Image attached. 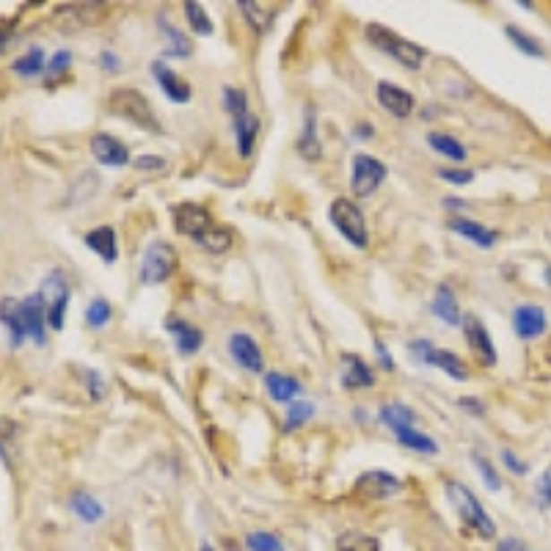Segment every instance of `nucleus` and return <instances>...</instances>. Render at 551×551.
Listing matches in <instances>:
<instances>
[{"label":"nucleus","instance_id":"nucleus-2","mask_svg":"<svg viewBox=\"0 0 551 551\" xmlns=\"http://www.w3.org/2000/svg\"><path fill=\"white\" fill-rule=\"evenodd\" d=\"M447 499H450V504L455 507L458 519H461L469 529H474L477 535L486 538V540L496 538V524L491 521V516L486 512V507L480 504V499H477L463 483H455V480L447 483Z\"/></svg>","mask_w":551,"mask_h":551},{"label":"nucleus","instance_id":"nucleus-9","mask_svg":"<svg viewBox=\"0 0 551 551\" xmlns=\"http://www.w3.org/2000/svg\"><path fill=\"white\" fill-rule=\"evenodd\" d=\"M411 353H414L422 364L438 366L441 373H447V375L455 378V381H466V378H469L466 364H463L452 350L435 348V345H430L427 340H417V342H411Z\"/></svg>","mask_w":551,"mask_h":551},{"label":"nucleus","instance_id":"nucleus-15","mask_svg":"<svg viewBox=\"0 0 551 551\" xmlns=\"http://www.w3.org/2000/svg\"><path fill=\"white\" fill-rule=\"evenodd\" d=\"M163 325H166L168 334L174 337L176 350H179L182 356H194V353L202 350V345H204V334H202V331H199L196 325H191L188 320H182V317H174V314H171Z\"/></svg>","mask_w":551,"mask_h":551},{"label":"nucleus","instance_id":"nucleus-35","mask_svg":"<svg viewBox=\"0 0 551 551\" xmlns=\"http://www.w3.org/2000/svg\"><path fill=\"white\" fill-rule=\"evenodd\" d=\"M237 6L243 9V14H245V17H248V22L254 25V30L265 33V30L271 28V22H273V12L263 9L260 4H251V0H240Z\"/></svg>","mask_w":551,"mask_h":551},{"label":"nucleus","instance_id":"nucleus-26","mask_svg":"<svg viewBox=\"0 0 551 551\" xmlns=\"http://www.w3.org/2000/svg\"><path fill=\"white\" fill-rule=\"evenodd\" d=\"M394 435H397V441H400L402 447H409V450H414V452H422V455H435V452H438V444H435V441H433L430 435L414 430V427L394 430Z\"/></svg>","mask_w":551,"mask_h":551},{"label":"nucleus","instance_id":"nucleus-11","mask_svg":"<svg viewBox=\"0 0 551 551\" xmlns=\"http://www.w3.org/2000/svg\"><path fill=\"white\" fill-rule=\"evenodd\" d=\"M171 218H174V229H176L179 235L194 237V240H199L207 229H212L210 212H207L202 204H194V202L176 204V207L171 210Z\"/></svg>","mask_w":551,"mask_h":551},{"label":"nucleus","instance_id":"nucleus-45","mask_svg":"<svg viewBox=\"0 0 551 551\" xmlns=\"http://www.w3.org/2000/svg\"><path fill=\"white\" fill-rule=\"evenodd\" d=\"M502 458H504V463H507V469H510V471H516V474H529V466H527L524 461H519V458L512 455L510 450H504V452H502Z\"/></svg>","mask_w":551,"mask_h":551},{"label":"nucleus","instance_id":"nucleus-12","mask_svg":"<svg viewBox=\"0 0 551 551\" xmlns=\"http://www.w3.org/2000/svg\"><path fill=\"white\" fill-rule=\"evenodd\" d=\"M402 491V483L392 471H366L356 480V494L366 499H389Z\"/></svg>","mask_w":551,"mask_h":551},{"label":"nucleus","instance_id":"nucleus-40","mask_svg":"<svg viewBox=\"0 0 551 551\" xmlns=\"http://www.w3.org/2000/svg\"><path fill=\"white\" fill-rule=\"evenodd\" d=\"M185 14H188L191 28H194L199 36H210V33H212V22H210V17L204 14L202 4H196V0H191V4H185Z\"/></svg>","mask_w":551,"mask_h":551},{"label":"nucleus","instance_id":"nucleus-37","mask_svg":"<svg viewBox=\"0 0 551 551\" xmlns=\"http://www.w3.org/2000/svg\"><path fill=\"white\" fill-rule=\"evenodd\" d=\"M245 546H248V551H284L281 538L273 532H251L245 538Z\"/></svg>","mask_w":551,"mask_h":551},{"label":"nucleus","instance_id":"nucleus-4","mask_svg":"<svg viewBox=\"0 0 551 551\" xmlns=\"http://www.w3.org/2000/svg\"><path fill=\"white\" fill-rule=\"evenodd\" d=\"M366 39H370L381 53L392 56L394 61H400L402 66H409V69H419L427 58V50L409 42V39H402V36H397L394 30L378 25V22H370L366 25Z\"/></svg>","mask_w":551,"mask_h":551},{"label":"nucleus","instance_id":"nucleus-29","mask_svg":"<svg viewBox=\"0 0 551 551\" xmlns=\"http://www.w3.org/2000/svg\"><path fill=\"white\" fill-rule=\"evenodd\" d=\"M381 422H386L392 430H402V427H414L417 414L409 406H402V402H389V406L381 409Z\"/></svg>","mask_w":551,"mask_h":551},{"label":"nucleus","instance_id":"nucleus-54","mask_svg":"<svg viewBox=\"0 0 551 551\" xmlns=\"http://www.w3.org/2000/svg\"><path fill=\"white\" fill-rule=\"evenodd\" d=\"M543 279H546V281L551 284V268H546V276H543Z\"/></svg>","mask_w":551,"mask_h":551},{"label":"nucleus","instance_id":"nucleus-50","mask_svg":"<svg viewBox=\"0 0 551 551\" xmlns=\"http://www.w3.org/2000/svg\"><path fill=\"white\" fill-rule=\"evenodd\" d=\"M12 39V25L9 22H0V53H4L6 42Z\"/></svg>","mask_w":551,"mask_h":551},{"label":"nucleus","instance_id":"nucleus-39","mask_svg":"<svg viewBox=\"0 0 551 551\" xmlns=\"http://www.w3.org/2000/svg\"><path fill=\"white\" fill-rule=\"evenodd\" d=\"M110 317H114V309H110V304H108L105 298H94V301L89 304V309H86V323H89L91 328L108 325Z\"/></svg>","mask_w":551,"mask_h":551},{"label":"nucleus","instance_id":"nucleus-10","mask_svg":"<svg viewBox=\"0 0 551 551\" xmlns=\"http://www.w3.org/2000/svg\"><path fill=\"white\" fill-rule=\"evenodd\" d=\"M386 179V166L373 158V155H356L353 158V176H350V185L356 196H373L381 182Z\"/></svg>","mask_w":551,"mask_h":551},{"label":"nucleus","instance_id":"nucleus-51","mask_svg":"<svg viewBox=\"0 0 551 551\" xmlns=\"http://www.w3.org/2000/svg\"><path fill=\"white\" fill-rule=\"evenodd\" d=\"M99 61H102V66H105V69H116V66H119V61H116V56H114V53H102V56H99Z\"/></svg>","mask_w":551,"mask_h":551},{"label":"nucleus","instance_id":"nucleus-27","mask_svg":"<svg viewBox=\"0 0 551 551\" xmlns=\"http://www.w3.org/2000/svg\"><path fill=\"white\" fill-rule=\"evenodd\" d=\"M265 386H268V394H271L276 402H287V400H292V397L301 392V383H298L296 378L281 375V373H268Z\"/></svg>","mask_w":551,"mask_h":551},{"label":"nucleus","instance_id":"nucleus-3","mask_svg":"<svg viewBox=\"0 0 551 551\" xmlns=\"http://www.w3.org/2000/svg\"><path fill=\"white\" fill-rule=\"evenodd\" d=\"M224 102L227 110L232 114V127H235V138H237V152L240 158H251L254 152V141L256 133H260V119H256L251 110H248V97L243 89H224Z\"/></svg>","mask_w":551,"mask_h":551},{"label":"nucleus","instance_id":"nucleus-8","mask_svg":"<svg viewBox=\"0 0 551 551\" xmlns=\"http://www.w3.org/2000/svg\"><path fill=\"white\" fill-rule=\"evenodd\" d=\"M39 296L45 301V312H47V325L53 331L64 328V317H66V306H69V279L61 271H53L45 276L42 287H39Z\"/></svg>","mask_w":551,"mask_h":551},{"label":"nucleus","instance_id":"nucleus-46","mask_svg":"<svg viewBox=\"0 0 551 551\" xmlns=\"http://www.w3.org/2000/svg\"><path fill=\"white\" fill-rule=\"evenodd\" d=\"M458 406H463L469 414H477V417H483V414H486L483 402H480V400H474V397H461V400H458Z\"/></svg>","mask_w":551,"mask_h":551},{"label":"nucleus","instance_id":"nucleus-41","mask_svg":"<svg viewBox=\"0 0 551 551\" xmlns=\"http://www.w3.org/2000/svg\"><path fill=\"white\" fill-rule=\"evenodd\" d=\"M133 166H135L138 171H146V174H160V171H166V160L158 158V155H141V158L133 160Z\"/></svg>","mask_w":551,"mask_h":551},{"label":"nucleus","instance_id":"nucleus-16","mask_svg":"<svg viewBox=\"0 0 551 551\" xmlns=\"http://www.w3.org/2000/svg\"><path fill=\"white\" fill-rule=\"evenodd\" d=\"M229 353L248 373H263L265 370V356H263L260 345L254 342V337H248V334H232L229 337Z\"/></svg>","mask_w":551,"mask_h":551},{"label":"nucleus","instance_id":"nucleus-25","mask_svg":"<svg viewBox=\"0 0 551 551\" xmlns=\"http://www.w3.org/2000/svg\"><path fill=\"white\" fill-rule=\"evenodd\" d=\"M427 143L433 146L438 155H444V158H450V160H455V163H463V160L469 158L466 146H463L458 138L447 135V133H430V135H427Z\"/></svg>","mask_w":551,"mask_h":551},{"label":"nucleus","instance_id":"nucleus-44","mask_svg":"<svg viewBox=\"0 0 551 551\" xmlns=\"http://www.w3.org/2000/svg\"><path fill=\"white\" fill-rule=\"evenodd\" d=\"M538 504L543 510L551 507V466L540 474V480H538Z\"/></svg>","mask_w":551,"mask_h":551},{"label":"nucleus","instance_id":"nucleus-32","mask_svg":"<svg viewBox=\"0 0 551 551\" xmlns=\"http://www.w3.org/2000/svg\"><path fill=\"white\" fill-rule=\"evenodd\" d=\"M337 551H381V540L364 532H345L337 543Z\"/></svg>","mask_w":551,"mask_h":551},{"label":"nucleus","instance_id":"nucleus-42","mask_svg":"<svg viewBox=\"0 0 551 551\" xmlns=\"http://www.w3.org/2000/svg\"><path fill=\"white\" fill-rule=\"evenodd\" d=\"M69 66H72V53H69V50H58V53L50 58V64H47V75H50V78H58V75H64Z\"/></svg>","mask_w":551,"mask_h":551},{"label":"nucleus","instance_id":"nucleus-48","mask_svg":"<svg viewBox=\"0 0 551 551\" xmlns=\"http://www.w3.org/2000/svg\"><path fill=\"white\" fill-rule=\"evenodd\" d=\"M86 375H89V381H91V397H94V400H99V397H102V378H99L94 370H89Z\"/></svg>","mask_w":551,"mask_h":551},{"label":"nucleus","instance_id":"nucleus-7","mask_svg":"<svg viewBox=\"0 0 551 551\" xmlns=\"http://www.w3.org/2000/svg\"><path fill=\"white\" fill-rule=\"evenodd\" d=\"M331 224L340 229V235L353 245V248H366L370 245V232H366L364 212L350 202V199H337L328 210Z\"/></svg>","mask_w":551,"mask_h":551},{"label":"nucleus","instance_id":"nucleus-36","mask_svg":"<svg viewBox=\"0 0 551 551\" xmlns=\"http://www.w3.org/2000/svg\"><path fill=\"white\" fill-rule=\"evenodd\" d=\"M471 463L480 469V477H483V483H486L488 491H502V477L496 474V469L488 458H483L480 452H471Z\"/></svg>","mask_w":551,"mask_h":551},{"label":"nucleus","instance_id":"nucleus-49","mask_svg":"<svg viewBox=\"0 0 551 551\" xmlns=\"http://www.w3.org/2000/svg\"><path fill=\"white\" fill-rule=\"evenodd\" d=\"M499 551H524V546H521V540H516V538H507V540L499 543Z\"/></svg>","mask_w":551,"mask_h":551},{"label":"nucleus","instance_id":"nucleus-23","mask_svg":"<svg viewBox=\"0 0 551 551\" xmlns=\"http://www.w3.org/2000/svg\"><path fill=\"white\" fill-rule=\"evenodd\" d=\"M430 309H433V314H438L447 325H461V320H463V317H461V306H458V301H455V292H452V287H447V284H438Z\"/></svg>","mask_w":551,"mask_h":551},{"label":"nucleus","instance_id":"nucleus-1","mask_svg":"<svg viewBox=\"0 0 551 551\" xmlns=\"http://www.w3.org/2000/svg\"><path fill=\"white\" fill-rule=\"evenodd\" d=\"M0 325L6 328L9 345L20 348L25 340H33L36 345L47 342V312L39 292L25 296L22 301L17 298H0Z\"/></svg>","mask_w":551,"mask_h":551},{"label":"nucleus","instance_id":"nucleus-52","mask_svg":"<svg viewBox=\"0 0 551 551\" xmlns=\"http://www.w3.org/2000/svg\"><path fill=\"white\" fill-rule=\"evenodd\" d=\"M353 133H356V138H370V135H373V127H356Z\"/></svg>","mask_w":551,"mask_h":551},{"label":"nucleus","instance_id":"nucleus-38","mask_svg":"<svg viewBox=\"0 0 551 551\" xmlns=\"http://www.w3.org/2000/svg\"><path fill=\"white\" fill-rule=\"evenodd\" d=\"M312 417H314V406H312V402H292V406L287 409L284 430H296V427L306 425Z\"/></svg>","mask_w":551,"mask_h":551},{"label":"nucleus","instance_id":"nucleus-31","mask_svg":"<svg viewBox=\"0 0 551 551\" xmlns=\"http://www.w3.org/2000/svg\"><path fill=\"white\" fill-rule=\"evenodd\" d=\"M12 69L17 72L20 78H36V75H42V72H45V53H42V47L28 50L22 58H17V61L12 64Z\"/></svg>","mask_w":551,"mask_h":551},{"label":"nucleus","instance_id":"nucleus-34","mask_svg":"<svg viewBox=\"0 0 551 551\" xmlns=\"http://www.w3.org/2000/svg\"><path fill=\"white\" fill-rule=\"evenodd\" d=\"M504 33H507V39L516 45L524 56H529V58H543V47H540V42H535L529 33H524L521 28H516V25H507L504 28Z\"/></svg>","mask_w":551,"mask_h":551},{"label":"nucleus","instance_id":"nucleus-13","mask_svg":"<svg viewBox=\"0 0 551 551\" xmlns=\"http://www.w3.org/2000/svg\"><path fill=\"white\" fill-rule=\"evenodd\" d=\"M461 325H463V331H466V340H469L471 350L480 356V361H483L486 366H494L499 356H496V345L491 342V334L486 331L483 320L474 317V314H466V317L461 320Z\"/></svg>","mask_w":551,"mask_h":551},{"label":"nucleus","instance_id":"nucleus-19","mask_svg":"<svg viewBox=\"0 0 551 551\" xmlns=\"http://www.w3.org/2000/svg\"><path fill=\"white\" fill-rule=\"evenodd\" d=\"M378 102L397 119H409L414 114V105H417L406 89H400L394 83H378Z\"/></svg>","mask_w":551,"mask_h":551},{"label":"nucleus","instance_id":"nucleus-53","mask_svg":"<svg viewBox=\"0 0 551 551\" xmlns=\"http://www.w3.org/2000/svg\"><path fill=\"white\" fill-rule=\"evenodd\" d=\"M199 551H215V548H212L210 543H202V548H199Z\"/></svg>","mask_w":551,"mask_h":551},{"label":"nucleus","instance_id":"nucleus-22","mask_svg":"<svg viewBox=\"0 0 551 551\" xmlns=\"http://www.w3.org/2000/svg\"><path fill=\"white\" fill-rule=\"evenodd\" d=\"M450 229L458 232L461 237L477 243L480 248H491V245L496 243V232H494V229H488V227H483V224H477V220H469V218H452V220H450Z\"/></svg>","mask_w":551,"mask_h":551},{"label":"nucleus","instance_id":"nucleus-33","mask_svg":"<svg viewBox=\"0 0 551 551\" xmlns=\"http://www.w3.org/2000/svg\"><path fill=\"white\" fill-rule=\"evenodd\" d=\"M196 243H199L202 248H207L210 254H224V251H229V245H232V232L224 229V227H212V229H207Z\"/></svg>","mask_w":551,"mask_h":551},{"label":"nucleus","instance_id":"nucleus-24","mask_svg":"<svg viewBox=\"0 0 551 551\" xmlns=\"http://www.w3.org/2000/svg\"><path fill=\"white\" fill-rule=\"evenodd\" d=\"M298 152L304 160H317L320 158V138H317V119H314V108L306 105V122H304V135L298 138Z\"/></svg>","mask_w":551,"mask_h":551},{"label":"nucleus","instance_id":"nucleus-14","mask_svg":"<svg viewBox=\"0 0 551 551\" xmlns=\"http://www.w3.org/2000/svg\"><path fill=\"white\" fill-rule=\"evenodd\" d=\"M91 155L102 163V166H110V168H122L130 163V150L114 135L108 133H99L91 138Z\"/></svg>","mask_w":551,"mask_h":551},{"label":"nucleus","instance_id":"nucleus-43","mask_svg":"<svg viewBox=\"0 0 551 551\" xmlns=\"http://www.w3.org/2000/svg\"><path fill=\"white\" fill-rule=\"evenodd\" d=\"M438 176L452 182V185H469V182L474 179V171H469V168H441Z\"/></svg>","mask_w":551,"mask_h":551},{"label":"nucleus","instance_id":"nucleus-17","mask_svg":"<svg viewBox=\"0 0 551 551\" xmlns=\"http://www.w3.org/2000/svg\"><path fill=\"white\" fill-rule=\"evenodd\" d=\"M548 328V320H546V312L540 306H519L512 312V331L519 334V340H535V337H543Z\"/></svg>","mask_w":551,"mask_h":551},{"label":"nucleus","instance_id":"nucleus-18","mask_svg":"<svg viewBox=\"0 0 551 551\" xmlns=\"http://www.w3.org/2000/svg\"><path fill=\"white\" fill-rule=\"evenodd\" d=\"M342 386L350 389V392L375 386L373 366L366 364L361 356H356V353H345V356H342Z\"/></svg>","mask_w":551,"mask_h":551},{"label":"nucleus","instance_id":"nucleus-6","mask_svg":"<svg viewBox=\"0 0 551 551\" xmlns=\"http://www.w3.org/2000/svg\"><path fill=\"white\" fill-rule=\"evenodd\" d=\"M176 271V251L166 240H152L143 248L138 279L141 284H163Z\"/></svg>","mask_w":551,"mask_h":551},{"label":"nucleus","instance_id":"nucleus-28","mask_svg":"<svg viewBox=\"0 0 551 551\" xmlns=\"http://www.w3.org/2000/svg\"><path fill=\"white\" fill-rule=\"evenodd\" d=\"M69 507L78 512V519L81 521H86V524H97V521H102V516H105V507L94 499V496H89V494H75L69 499Z\"/></svg>","mask_w":551,"mask_h":551},{"label":"nucleus","instance_id":"nucleus-5","mask_svg":"<svg viewBox=\"0 0 551 551\" xmlns=\"http://www.w3.org/2000/svg\"><path fill=\"white\" fill-rule=\"evenodd\" d=\"M110 110L119 114L122 119L133 122L135 127H143L150 133H160V125H158V116H155L150 99L135 89H119V91L110 94Z\"/></svg>","mask_w":551,"mask_h":551},{"label":"nucleus","instance_id":"nucleus-30","mask_svg":"<svg viewBox=\"0 0 551 551\" xmlns=\"http://www.w3.org/2000/svg\"><path fill=\"white\" fill-rule=\"evenodd\" d=\"M158 25H160V30L168 36L171 39V50H168V56H174V58H188L191 56V42H188V36H182V30L168 20V17H158Z\"/></svg>","mask_w":551,"mask_h":551},{"label":"nucleus","instance_id":"nucleus-47","mask_svg":"<svg viewBox=\"0 0 551 551\" xmlns=\"http://www.w3.org/2000/svg\"><path fill=\"white\" fill-rule=\"evenodd\" d=\"M375 350H378V358H381V366L386 373H392L394 370V358H392V353L383 348V342H375Z\"/></svg>","mask_w":551,"mask_h":551},{"label":"nucleus","instance_id":"nucleus-21","mask_svg":"<svg viewBox=\"0 0 551 551\" xmlns=\"http://www.w3.org/2000/svg\"><path fill=\"white\" fill-rule=\"evenodd\" d=\"M86 245H89L97 256H102L108 265L116 263L119 248H116V232H114V227H97V229H91V232L86 235Z\"/></svg>","mask_w":551,"mask_h":551},{"label":"nucleus","instance_id":"nucleus-20","mask_svg":"<svg viewBox=\"0 0 551 551\" xmlns=\"http://www.w3.org/2000/svg\"><path fill=\"white\" fill-rule=\"evenodd\" d=\"M152 75H155L158 86L163 89V94H166L171 102L182 105V102L191 99V86L182 81L176 72H171L163 61H155V64H152Z\"/></svg>","mask_w":551,"mask_h":551}]
</instances>
